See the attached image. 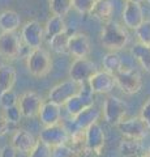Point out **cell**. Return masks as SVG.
I'll use <instances>...</instances> for the list:
<instances>
[{
	"label": "cell",
	"mask_w": 150,
	"mask_h": 157,
	"mask_svg": "<svg viewBox=\"0 0 150 157\" xmlns=\"http://www.w3.org/2000/svg\"><path fill=\"white\" fill-rule=\"evenodd\" d=\"M129 41V34L127 28L122 24L110 20L104 22L101 33V43L110 51H118L127 46Z\"/></svg>",
	"instance_id": "1"
},
{
	"label": "cell",
	"mask_w": 150,
	"mask_h": 157,
	"mask_svg": "<svg viewBox=\"0 0 150 157\" xmlns=\"http://www.w3.org/2000/svg\"><path fill=\"white\" fill-rule=\"evenodd\" d=\"M26 67L30 75L34 77H45L52 68V59L45 48H34L26 56Z\"/></svg>",
	"instance_id": "2"
},
{
	"label": "cell",
	"mask_w": 150,
	"mask_h": 157,
	"mask_svg": "<svg viewBox=\"0 0 150 157\" xmlns=\"http://www.w3.org/2000/svg\"><path fill=\"white\" fill-rule=\"evenodd\" d=\"M116 85L125 94H136L142 88V78L140 72L134 67L123 68L115 75Z\"/></svg>",
	"instance_id": "3"
},
{
	"label": "cell",
	"mask_w": 150,
	"mask_h": 157,
	"mask_svg": "<svg viewBox=\"0 0 150 157\" xmlns=\"http://www.w3.org/2000/svg\"><path fill=\"white\" fill-rule=\"evenodd\" d=\"M128 113L127 104L116 96H108L103 102L104 121L111 126H118L124 121Z\"/></svg>",
	"instance_id": "4"
},
{
	"label": "cell",
	"mask_w": 150,
	"mask_h": 157,
	"mask_svg": "<svg viewBox=\"0 0 150 157\" xmlns=\"http://www.w3.org/2000/svg\"><path fill=\"white\" fill-rule=\"evenodd\" d=\"M94 105V93L91 90V88L88 82L81 84V90L79 94H76L71 98V100L64 105L67 113L69 114V117H76L77 114H80L82 110L88 109V107Z\"/></svg>",
	"instance_id": "5"
},
{
	"label": "cell",
	"mask_w": 150,
	"mask_h": 157,
	"mask_svg": "<svg viewBox=\"0 0 150 157\" xmlns=\"http://www.w3.org/2000/svg\"><path fill=\"white\" fill-rule=\"evenodd\" d=\"M81 90V84L73 80H65L54 85L48 92V101L64 106L73 96L79 94Z\"/></svg>",
	"instance_id": "6"
},
{
	"label": "cell",
	"mask_w": 150,
	"mask_h": 157,
	"mask_svg": "<svg viewBox=\"0 0 150 157\" xmlns=\"http://www.w3.org/2000/svg\"><path fill=\"white\" fill-rule=\"evenodd\" d=\"M106 145V135L99 123H95L85 131L86 157L101 156Z\"/></svg>",
	"instance_id": "7"
},
{
	"label": "cell",
	"mask_w": 150,
	"mask_h": 157,
	"mask_svg": "<svg viewBox=\"0 0 150 157\" xmlns=\"http://www.w3.org/2000/svg\"><path fill=\"white\" fill-rule=\"evenodd\" d=\"M22 39L16 32L0 33V56L8 60H14L21 55Z\"/></svg>",
	"instance_id": "8"
},
{
	"label": "cell",
	"mask_w": 150,
	"mask_h": 157,
	"mask_svg": "<svg viewBox=\"0 0 150 157\" xmlns=\"http://www.w3.org/2000/svg\"><path fill=\"white\" fill-rule=\"evenodd\" d=\"M45 37V26L35 20L27 21L21 29V39L30 50L42 47Z\"/></svg>",
	"instance_id": "9"
},
{
	"label": "cell",
	"mask_w": 150,
	"mask_h": 157,
	"mask_svg": "<svg viewBox=\"0 0 150 157\" xmlns=\"http://www.w3.org/2000/svg\"><path fill=\"white\" fill-rule=\"evenodd\" d=\"M119 132L127 139L140 140L141 141L145 136L149 134V126L141 119V117H134L129 118V119H124L122 123L116 126Z\"/></svg>",
	"instance_id": "10"
},
{
	"label": "cell",
	"mask_w": 150,
	"mask_h": 157,
	"mask_svg": "<svg viewBox=\"0 0 150 157\" xmlns=\"http://www.w3.org/2000/svg\"><path fill=\"white\" fill-rule=\"evenodd\" d=\"M39 140L45 141L51 148H56V147L68 144L71 140V134L64 124L59 123L50 127H43L39 132Z\"/></svg>",
	"instance_id": "11"
},
{
	"label": "cell",
	"mask_w": 150,
	"mask_h": 157,
	"mask_svg": "<svg viewBox=\"0 0 150 157\" xmlns=\"http://www.w3.org/2000/svg\"><path fill=\"white\" fill-rule=\"evenodd\" d=\"M97 72L98 70L90 59H75L69 68V78L79 84H84V82H88Z\"/></svg>",
	"instance_id": "12"
},
{
	"label": "cell",
	"mask_w": 150,
	"mask_h": 157,
	"mask_svg": "<svg viewBox=\"0 0 150 157\" xmlns=\"http://www.w3.org/2000/svg\"><path fill=\"white\" fill-rule=\"evenodd\" d=\"M43 104L45 102H43L42 97L37 92H33V90L22 93L18 97V107H20V110L22 113V117L25 118H34L37 115H39Z\"/></svg>",
	"instance_id": "13"
},
{
	"label": "cell",
	"mask_w": 150,
	"mask_h": 157,
	"mask_svg": "<svg viewBox=\"0 0 150 157\" xmlns=\"http://www.w3.org/2000/svg\"><path fill=\"white\" fill-rule=\"evenodd\" d=\"M122 18H123V22H124L125 28L133 29V30L136 32L145 21L144 9L141 7V4L132 3V2H125Z\"/></svg>",
	"instance_id": "14"
},
{
	"label": "cell",
	"mask_w": 150,
	"mask_h": 157,
	"mask_svg": "<svg viewBox=\"0 0 150 157\" xmlns=\"http://www.w3.org/2000/svg\"><path fill=\"white\" fill-rule=\"evenodd\" d=\"M89 85L94 94H107L116 86L115 75L106 71H98L89 80Z\"/></svg>",
	"instance_id": "15"
},
{
	"label": "cell",
	"mask_w": 150,
	"mask_h": 157,
	"mask_svg": "<svg viewBox=\"0 0 150 157\" xmlns=\"http://www.w3.org/2000/svg\"><path fill=\"white\" fill-rule=\"evenodd\" d=\"M37 139L31 132H29L26 130H17L12 136L11 145L13 147L16 152L24 155H30L31 151L34 149V147L37 145Z\"/></svg>",
	"instance_id": "16"
},
{
	"label": "cell",
	"mask_w": 150,
	"mask_h": 157,
	"mask_svg": "<svg viewBox=\"0 0 150 157\" xmlns=\"http://www.w3.org/2000/svg\"><path fill=\"white\" fill-rule=\"evenodd\" d=\"M61 107L63 106L55 104V102H51V101H47L43 104L39 115H38L43 127H50V126L61 123V118H63Z\"/></svg>",
	"instance_id": "17"
},
{
	"label": "cell",
	"mask_w": 150,
	"mask_h": 157,
	"mask_svg": "<svg viewBox=\"0 0 150 157\" xmlns=\"http://www.w3.org/2000/svg\"><path fill=\"white\" fill-rule=\"evenodd\" d=\"M90 41L89 37L84 33H75L69 39V54L76 59L88 58L90 54Z\"/></svg>",
	"instance_id": "18"
},
{
	"label": "cell",
	"mask_w": 150,
	"mask_h": 157,
	"mask_svg": "<svg viewBox=\"0 0 150 157\" xmlns=\"http://www.w3.org/2000/svg\"><path fill=\"white\" fill-rule=\"evenodd\" d=\"M99 117H101V110L95 105H93V106L88 107V109L82 110L80 114H77L76 117L72 118V119H73L77 128L82 130V131H86L89 127H91L95 123H98Z\"/></svg>",
	"instance_id": "19"
},
{
	"label": "cell",
	"mask_w": 150,
	"mask_h": 157,
	"mask_svg": "<svg viewBox=\"0 0 150 157\" xmlns=\"http://www.w3.org/2000/svg\"><path fill=\"white\" fill-rule=\"evenodd\" d=\"M21 26V17L13 9H5L0 12V30L4 33L16 32Z\"/></svg>",
	"instance_id": "20"
},
{
	"label": "cell",
	"mask_w": 150,
	"mask_h": 157,
	"mask_svg": "<svg viewBox=\"0 0 150 157\" xmlns=\"http://www.w3.org/2000/svg\"><path fill=\"white\" fill-rule=\"evenodd\" d=\"M114 4L111 0H97L91 12L89 13L91 17L102 22H107L112 17Z\"/></svg>",
	"instance_id": "21"
},
{
	"label": "cell",
	"mask_w": 150,
	"mask_h": 157,
	"mask_svg": "<svg viewBox=\"0 0 150 157\" xmlns=\"http://www.w3.org/2000/svg\"><path fill=\"white\" fill-rule=\"evenodd\" d=\"M16 78H17L16 70L11 64H7V63L0 64V96L4 92L13 89Z\"/></svg>",
	"instance_id": "22"
},
{
	"label": "cell",
	"mask_w": 150,
	"mask_h": 157,
	"mask_svg": "<svg viewBox=\"0 0 150 157\" xmlns=\"http://www.w3.org/2000/svg\"><path fill=\"white\" fill-rule=\"evenodd\" d=\"M130 54L133 59L138 62V64L150 73V46L141 42H136L130 47Z\"/></svg>",
	"instance_id": "23"
},
{
	"label": "cell",
	"mask_w": 150,
	"mask_h": 157,
	"mask_svg": "<svg viewBox=\"0 0 150 157\" xmlns=\"http://www.w3.org/2000/svg\"><path fill=\"white\" fill-rule=\"evenodd\" d=\"M123 58L119 55L118 51H108L102 59L103 71L110 72L112 75H116L118 72L123 70Z\"/></svg>",
	"instance_id": "24"
},
{
	"label": "cell",
	"mask_w": 150,
	"mask_h": 157,
	"mask_svg": "<svg viewBox=\"0 0 150 157\" xmlns=\"http://www.w3.org/2000/svg\"><path fill=\"white\" fill-rule=\"evenodd\" d=\"M65 30H67L65 21H64V17H61V16H55L54 14V16H51L47 20V22L45 25V34L48 41Z\"/></svg>",
	"instance_id": "25"
},
{
	"label": "cell",
	"mask_w": 150,
	"mask_h": 157,
	"mask_svg": "<svg viewBox=\"0 0 150 157\" xmlns=\"http://www.w3.org/2000/svg\"><path fill=\"white\" fill-rule=\"evenodd\" d=\"M72 34L65 30L61 34H57L56 37L48 41L51 50L56 52V54H69V39H71Z\"/></svg>",
	"instance_id": "26"
},
{
	"label": "cell",
	"mask_w": 150,
	"mask_h": 157,
	"mask_svg": "<svg viewBox=\"0 0 150 157\" xmlns=\"http://www.w3.org/2000/svg\"><path fill=\"white\" fill-rule=\"evenodd\" d=\"M119 151L124 157H137L140 155V152L142 151V145L140 143V140L124 137L119 145Z\"/></svg>",
	"instance_id": "27"
},
{
	"label": "cell",
	"mask_w": 150,
	"mask_h": 157,
	"mask_svg": "<svg viewBox=\"0 0 150 157\" xmlns=\"http://www.w3.org/2000/svg\"><path fill=\"white\" fill-rule=\"evenodd\" d=\"M72 8V0H50V9L55 16L64 17Z\"/></svg>",
	"instance_id": "28"
},
{
	"label": "cell",
	"mask_w": 150,
	"mask_h": 157,
	"mask_svg": "<svg viewBox=\"0 0 150 157\" xmlns=\"http://www.w3.org/2000/svg\"><path fill=\"white\" fill-rule=\"evenodd\" d=\"M52 153H54V148H51L45 141L38 139L37 145L31 151V153L29 155V157H52Z\"/></svg>",
	"instance_id": "29"
},
{
	"label": "cell",
	"mask_w": 150,
	"mask_h": 157,
	"mask_svg": "<svg viewBox=\"0 0 150 157\" xmlns=\"http://www.w3.org/2000/svg\"><path fill=\"white\" fill-rule=\"evenodd\" d=\"M16 105H18V97L13 89L4 92L3 94L0 96V106H2L4 110L9 109V107H13Z\"/></svg>",
	"instance_id": "30"
},
{
	"label": "cell",
	"mask_w": 150,
	"mask_h": 157,
	"mask_svg": "<svg viewBox=\"0 0 150 157\" xmlns=\"http://www.w3.org/2000/svg\"><path fill=\"white\" fill-rule=\"evenodd\" d=\"M97 0H72V8L80 14L90 13Z\"/></svg>",
	"instance_id": "31"
},
{
	"label": "cell",
	"mask_w": 150,
	"mask_h": 157,
	"mask_svg": "<svg viewBox=\"0 0 150 157\" xmlns=\"http://www.w3.org/2000/svg\"><path fill=\"white\" fill-rule=\"evenodd\" d=\"M52 157H82L71 144H64L54 148Z\"/></svg>",
	"instance_id": "32"
},
{
	"label": "cell",
	"mask_w": 150,
	"mask_h": 157,
	"mask_svg": "<svg viewBox=\"0 0 150 157\" xmlns=\"http://www.w3.org/2000/svg\"><path fill=\"white\" fill-rule=\"evenodd\" d=\"M136 37L138 42L150 46V20H145L144 24L136 30Z\"/></svg>",
	"instance_id": "33"
},
{
	"label": "cell",
	"mask_w": 150,
	"mask_h": 157,
	"mask_svg": "<svg viewBox=\"0 0 150 157\" xmlns=\"http://www.w3.org/2000/svg\"><path fill=\"white\" fill-rule=\"evenodd\" d=\"M4 115L7 117V119L11 124H16L22 118V113L20 110V107H18V105H16L13 107H9V109L4 110Z\"/></svg>",
	"instance_id": "34"
},
{
	"label": "cell",
	"mask_w": 150,
	"mask_h": 157,
	"mask_svg": "<svg viewBox=\"0 0 150 157\" xmlns=\"http://www.w3.org/2000/svg\"><path fill=\"white\" fill-rule=\"evenodd\" d=\"M140 117H141V119L149 126V128H150V97L146 100V102L144 104V106L141 107Z\"/></svg>",
	"instance_id": "35"
},
{
	"label": "cell",
	"mask_w": 150,
	"mask_h": 157,
	"mask_svg": "<svg viewBox=\"0 0 150 157\" xmlns=\"http://www.w3.org/2000/svg\"><path fill=\"white\" fill-rule=\"evenodd\" d=\"M16 156H17V152L11 144L4 145L0 149V157H16Z\"/></svg>",
	"instance_id": "36"
},
{
	"label": "cell",
	"mask_w": 150,
	"mask_h": 157,
	"mask_svg": "<svg viewBox=\"0 0 150 157\" xmlns=\"http://www.w3.org/2000/svg\"><path fill=\"white\" fill-rule=\"evenodd\" d=\"M9 122L7 119V117L4 115V113H0V136L5 135L9 130Z\"/></svg>",
	"instance_id": "37"
},
{
	"label": "cell",
	"mask_w": 150,
	"mask_h": 157,
	"mask_svg": "<svg viewBox=\"0 0 150 157\" xmlns=\"http://www.w3.org/2000/svg\"><path fill=\"white\" fill-rule=\"evenodd\" d=\"M141 157H150V148H149L146 152H145V153H142Z\"/></svg>",
	"instance_id": "38"
},
{
	"label": "cell",
	"mask_w": 150,
	"mask_h": 157,
	"mask_svg": "<svg viewBox=\"0 0 150 157\" xmlns=\"http://www.w3.org/2000/svg\"><path fill=\"white\" fill-rule=\"evenodd\" d=\"M125 2H132V3H137V4H141L142 2H145V0H125Z\"/></svg>",
	"instance_id": "39"
},
{
	"label": "cell",
	"mask_w": 150,
	"mask_h": 157,
	"mask_svg": "<svg viewBox=\"0 0 150 157\" xmlns=\"http://www.w3.org/2000/svg\"><path fill=\"white\" fill-rule=\"evenodd\" d=\"M146 2H148V3H149V4H150V0H146Z\"/></svg>",
	"instance_id": "40"
}]
</instances>
